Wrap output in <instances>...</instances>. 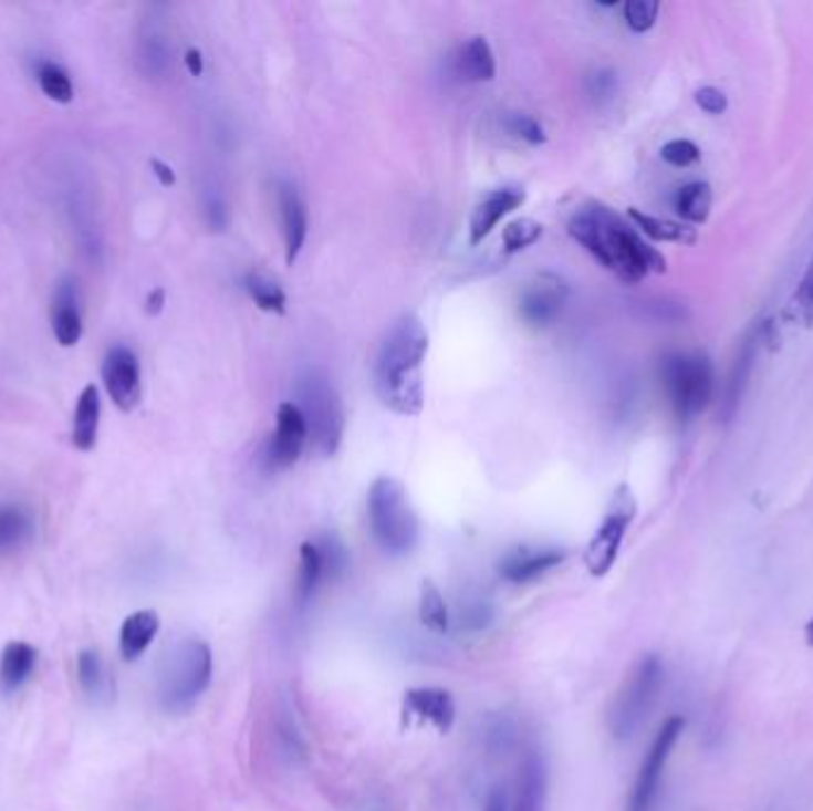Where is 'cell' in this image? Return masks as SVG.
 Returning a JSON list of instances; mask_svg holds the SVG:
<instances>
[{
	"mask_svg": "<svg viewBox=\"0 0 813 811\" xmlns=\"http://www.w3.org/2000/svg\"><path fill=\"white\" fill-rule=\"evenodd\" d=\"M53 333L62 347H72L84 336L82 308H79V289L72 277H65L58 283L53 298Z\"/></svg>",
	"mask_w": 813,
	"mask_h": 811,
	"instance_id": "cell-17",
	"label": "cell"
},
{
	"mask_svg": "<svg viewBox=\"0 0 813 811\" xmlns=\"http://www.w3.org/2000/svg\"><path fill=\"white\" fill-rule=\"evenodd\" d=\"M699 148L695 146L692 141L688 138H676V141H668L666 146L661 148V157L664 163H668L671 167H690L699 160Z\"/></svg>",
	"mask_w": 813,
	"mask_h": 811,
	"instance_id": "cell-36",
	"label": "cell"
},
{
	"mask_svg": "<svg viewBox=\"0 0 813 811\" xmlns=\"http://www.w3.org/2000/svg\"><path fill=\"white\" fill-rule=\"evenodd\" d=\"M159 631V616L153 610H140L124 618L119 628V652L126 662L138 659L150 647Z\"/></svg>",
	"mask_w": 813,
	"mask_h": 811,
	"instance_id": "cell-22",
	"label": "cell"
},
{
	"mask_svg": "<svg viewBox=\"0 0 813 811\" xmlns=\"http://www.w3.org/2000/svg\"><path fill=\"white\" fill-rule=\"evenodd\" d=\"M369 523L381 550L400 557L419 540V519L414 514L405 486L393 476H381L369 488Z\"/></svg>",
	"mask_w": 813,
	"mask_h": 811,
	"instance_id": "cell-3",
	"label": "cell"
},
{
	"mask_svg": "<svg viewBox=\"0 0 813 811\" xmlns=\"http://www.w3.org/2000/svg\"><path fill=\"white\" fill-rule=\"evenodd\" d=\"M39 84L48 98L55 103L65 105V103H72L74 98V86H72L70 74L60 65H55V62H43L39 70Z\"/></svg>",
	"mask_w": 813,
	"mask_h": 811,
	"instance_id": "cell-31",
	"label": "cell"
},
{
	"mask_svg": "<svg viewBox=\"0 0 813 811\" xmlns=\"http://www.w3.org/2000/svg\"><path fill=\"white\" fill-rule=\"evenodd\" d=\"M428 331L419 316L405 314L386 333L374 364V386L388 409L417 417L424 409V360Z\"/></svg>",
	"mask_w": 813,
	"mask_h": 811,
	"instance_id": "cell-2",
	"label": "cell"
},
{
	"mask_svg": "<svg viewBox=\"0 0 813 811\" xmlns=\"http://www.w3.org/2000/svg\"><path fill=\"white\" fill-rule=\"evenodd\" d=\"M525 202V194L523 188H498L492 190L490 196H486L481 202L476 205V210L471 215L469 221V241L471 246H481L483 238H488L492 233V229L498 227V221L502 217H507L509 212H514L517 208Z\"/></svg>",
	"mask_w": 813,
	"mask_h": 811,
	"instance_id": "cell-16",
	"label": "cell"
},
{
	"mask_svg": "<svg viewBox=\"0 0 813 811\" xmlns=\"http://www.w3.org/2000/svg\"><path fill=\"white\" fill-rule=\"evenodd\" d=\"M711 202H713L711 186L707 181H692L676 190L674 210L682 217V221H688V225H705L711 215Z\"/></svg>",
	"mask_w": 813,
	"mask_h": 811,
	"instance_id": "cell-26",
	"label": "cell"
},
{
	"mask_svg": "<svg viewBox=\"0 0 813 811\" xmlns=\"http://www.w3.org/2000/svg\"><path fill=\"white\" fill-rule=\"evenodd\" d=\"M635 514H637V502L633 498L630 488L618 486L607 514H604L595 536L590 538V543L583 554V562L590 571V576L604 579L609 574Z\"/></svg>",
	"mask_w": 813,
	"mask_h": 811,
	"instance_id": "cell-8",
	"label": "cell"
},
{
	"mask_svg": "<svg viewBox=\"0 0 813 811\" xmlns=\"http://www.w3.org/2000/svg\"><path fill=\"white\" fill-rule=\"evenodd\" d=\"M759 343H761V326H754L752 331L747 333L740 343V350L736 355V362L728 372V381H726V391H723V401H721V422L730 424L736 419L738 409L742 405V395L747 391L749 376H752L754 362H757V353H759Z\"/></svg>",
	"mask_w": 813,
	"mask_h": 811,
	"instance_id": "cell-14",
	"label": "cell"
},
{
	"mask_svg": "<svg viewBox=\"0 0 813 811\" xmlns=\"http://www.w3.org/2000/svg\"><path fill=\"white\" fill-rule=\"evenodd\" d=\"M150 169L155 174V179L159 184H163V186H174V184H177V174H174V169L167 163L157 160V157H153V160H150Z\"/></svg>",
	"mask_w": 813,
	"mask_h": 811,
	"instance_id": "cell-41",
	"label": "cell"
},
{
	"mask_svg": "<svg viewBox=\"0 0 813 811\" xmlns=\"http://www.w3.org/2000/svg\"><path fill=\"white\" fill-rule=\"evenodd\" d=\"M310 440L308 424L295 403H281L277 409V432L269 438L264 459L269 469L293 467Z\"/></svg>",
	"mask_w": 813,
	"mask_h": 811,
	"instance_id": "cell-11",
	"label": "cell"
},
{
	"mask_svg": "<svg viewBox=\"0 0 813 811\" xmlns=\"http://www.w3.org/2000/svg\"><path fill=\"white\" fill-rule=\"evenodd\" d=\"M326 581V571H324V560L322 552H319L316 540H308L300 548V569H298V583H295V595L300 604H308L316 591L319 585Z\"/></svg>",
	"mask_w": 813,
	"mask_h": 811,
	"instance_id": "cell-27",
	"label": "cell"
},
{
	"mask_svg": "<svg viewBox=\"0 0 813 811\" xmlns=\"http://www.w3.org/2000/svg\"><path fill=\"white\" fill-rule=\"evenodd\" d=\"M804 635H806V645H809V647H813V616H811V622L806 624Z\"/></svg>",
	"mask_w": 813,
	"mask_h": 811,
	"instance_id": "cell-45",
	"label": "cell"
},
{
	"mask_svg": "<svg viewBox=\"0 0 813 811\" xmlns=\"http://www.w3.org/2000/svg\"><path fill=\"white\" fill-rule=\"evenodd\" d=\"M98 426H101V393L95 384H86L79 393L74 424H72V445L76 450L91 453L98 443Z\"/></svg>",
	"mask_w": 813,
	"mask_h": 811,
	"instance_id": "cell-20",
	"label": "cell"
},
{
	"mask_svg": "<svg viewBox=\"0 0 813 811\" xmlns=\"http://www.w3.org/2000/svg\"><path fill=\"white\" fill-rule=\"evenodd\" d=\"M455 699L445 688H411L403 699V719L434 724L438 734H450L455 726Z\"/></svg>",
	"mask_w": 813,
	"mask_h": 811,
	"instance_id": "cell-13",
	"label": "cell"
},
{
	"mask_svg": "<svg viewBox=\"0 0 813 811\" xmlns=\"http://www.w3.org/2000/svg\"><path fill=\"white\" fill-rule=\"evenodd\" d=\"M628 217L635 221V229H640L645 236L652 238V241H661V243H695L697 241L695 229H690L688 225H680V221L661 219V217L647 215L637 208H630Z\"/></svg>",
	"mask_w": 813,
	"mask_h": 811,
	"instance_id": "cell-25",
	"label": "cell"
},
{
	"mask_svg": "<svg viewBox=\"0 0 813 811\" xmlns=\"http://www.w3.org/2000/svg\"><path fill=\"white\" fill-rule=\"evenodd\" d=\"M165 300H167L165 289H153V291L148 293V298H146V312H148L150 316H157L159 312L165 310Z\"/></svg>",
	"mask_w": 813,
	"mask_h": 811,
	"instance_id": "cell-42",
	"label": "cell"
},
{
	"mask_svg": "<svg viewBox=\"0 0 813 811\" xmlns=\"http://www.w3.org/2000/svg\"><path fill=\"white\" fill-rule=\"evenodd\" d=\"M661 384L674 415L690 422L713 397V367L705 353H668L661 360Z\"/></svg>",
	"mask_w": 813,
	"mask_h": 811,
	"instance_id": "cell-7",
	"label": "cell"
},
{
	"mask_svg": "<svg viewBox=\"0 0 813 811\" xmlns=\"http://www.w3.org/2000/svg\"><path fill=\"white\" fill-rule=\"evenodd\" d=\"M569 236L621 281L640 283L666 272V260L624 217L602 202H590L569 219Z\"/></svg>",
	"mask_w": 813,
	"mask_h": 811,
	"instance_id": "cell-1",
	"label": "cell"
},
{
	"mask_svg": "<svg viewBox=\"0 0 813 811\" xmlns=\"http://www.w3.org/2000/svg\"><path fill=\"white\" fill-rule=\"evenodd\" d=\"M548 794V767L540 752H529L517 778L514 804L509 811H542Z\"/></svg>",
	"mask_w": 813,
	"mask_h": 811,
	"instance_id": "cell-19",
	"label": "cell"
},
{
	"mask_svg": "<svg viewBox=\"0 0 813 811\" xmlns=\"http://www.w3.org/2000/svg\"><path fill=\"white\" fill-rule=\"evenodd\" d=\"M279 208L283 219V238H285V264L293 267L302 246L308 238V205L298 194V188L289 181L279 184Z\"/></svg>",
	"mask_w": 813,
	"mask_h": 811,
	"instance_id": "cell-18",
	"label": "cell"
},
{
	"mask_svg": "<svg viewBox=\"0 0 813 811\" xmlns=\"http://www.w3.org/2000/svg\"><path fill=\"white\" fill-rule=\"evenodd\" d=\"M587 86H590V93H593L595 98H600V101L612 98L614 91H616V76L607 70H600V72H595L593 76L587 79Z\"/></svg>",
	"mask_w": 813,
	"mask_h": 811,
	"instance_id": "cell-39",
	"label": "cell"
},
{
	"mask_svg": "<svg viewBox=\"0 0 813 811\" xmlns=\"http://www.w3.org/2000/svg\"><path fill=\"white\" fill-rule=\"evenodd\" d=\"M34 536V519L20 505H0V554L24 548Z\"/></svg>",
	"mask_w": 813,
	"mask_h": 811,
	"instance_id": "cell-24",
	"label": "cell"
},
{
	"mask_svg": "<svg viewBox=\"0 0 813 811\" xmlns=\"http://www.w3.org/2000/svg\"><path fill=\"white\" fill-rule=\"evenodd\" d=\"M566 298L569 285L560 277L540 274L525 285L521 293L519 300L521 320L535 329H545L562 314Z\"/></svg>",
	"mask_w": 813,
	"mask_h": 811,
	"instance_id": "cell-12",
	"label": "cell"
},
{
	"mask_svg": "<svg viewBox=\"0 0 813 811\" xmlns=\"http://www.w3.org/2000/svg\"><path fill=\"white\" fill-rule=\"evenodd\" d=\"M212 680V649L207 643L190 638L174 647L159 674V705L171 714L194 707Z\"/></svg>",
	"mask_w": 813,
	"mask_h": 811,
	"instance_id": "cell-4",
	"label": "cell"
},
{
	"mask_svg": "<svg viewBox=\"0 0 813 811\" xmlns=\"http://www.w3.org/2000/svg\"><path fill=\"white\" fill-rule=\"evenodd\" d=\"M661 686H664V664L659 655L640 657V662L633 666L626 680L621 683L607 714L609 734L616 740H628L635 730L643 726L647 714L657 703Z\"/></svg>",
	"mask_w": 813,
	"mask_h": 811,
	"instance_id": "cell-6",
	"label": "cell"
},
{
	"mask_svg": "<svg viewBox=\"0 0 813 811\" xmlns=\"http://www.w3.org/2000/svg\"><path fill=\"white\" fill-rule=\"evenodd\" d=\"M79 686L91 697H107L113 690V676L105 669V662L95 649H82L76 657Z\"/></svg>",
	"mask_w": 813,
	"mask_h": 811,
	"instance_id": "cell-28",
	"label": "cell"
},
{
	"mask_svg": "<svg viewBox=\"0 0 813 811\" xmlns=\"http://www.w3.org/2000/svg\"><path fill=\"white\" fill-rule=\"evenodd\" d=\"M246 289L250 293V298L254 300V305L264 312L271 314H283L285 312V293L281 285L267 277L264 272H250L246 277Z\"/></svg>",
	"mask_w": 813,
	"mask_h": 811,
	"instance_id": "cell-30",
	"label": "cell"
},
{
	"mask_svg": "<svg viewBox=\"0 0 813 811\" xmlns=\"http://www.w3.org/2000/svg\"><path fill=\"white\" fill-rule=\"evenodd\" d=\"M37 657H39L37 649L29 643L22 641L8 643L3 647V655H0V688L6 693L20 690L29 680L31 672H34Z\"/></svg>",
	"mask_w": 813,
	"mask_h": 811,
	"instance_id": "cell-23",
	"label": "cell"
},
{
	"mask_svg": "<svg viewBox=\"0 0 813 811\" xmlns=\"http://www.w3.org/2000/svg\"><path fill=\"white\" fill-rule=\"evenodd\" d=\"M695 103L705 110L707 115H721L728 110V95L716 86H705L695 93Z\"/></svg>",
	"mask_w": 813,
	"mask_h": 811,
	"instance_id": "cell-37",
	"label": "cell"
},
{
	"mask_svg": "<svg viewBox=\"0 0 813 811\" xmlns=\"http://www.w3.org/2000/svg\"><path fill=\"white\" fill-rule=\"evenodd\" d=\"M419 618L421 624L434 631V633H445L450 626V614H448V604H445L440 591L436 588L434 581H424L421 591H419Z\"/></svg>",
	"mask_w": 813,
	"mask_h": 811,
	"instance_id": "cell-29",
	"label": "cell"
},
{
	"mask_svg": "<svg viewBox=\"0 0 813 811\" xmlns=\"http://www.w3.org/2000/svg\"><path fill=\"white\" fill-rule=\"evenodd\" d=\"M624 18L635 34H645L657 24L659 3L657 0H628L624 6Z\"/></svg>",
	"mask_w": 813,
	"mask_h": 811,
	"instance_id": "cell-33",
	"label": "cell"
},
{
	"mask_svg": "<svg viewBox=\"0 0 813 811\" xmlns=\"http://www.w3.org/2000/svg\"><path fill=\"white\" fill-rule=\"evenodd\" d=\"M682 728H685L682 717H668L661 724V728L657 730V736L655 740H652L649 750L643 759L640 771H637L635 776L626 811H652V807H655L661 778H664V769L668 765V759H671V752L682 734Z\"/></svg>",
	"mask_w": 813,
	"mask_h": 811,
	"instance_id": "cell-9",
	"label": "cell"
},
{
	"mask_svg": "<svg viewBox=\"0 0 813 811\" xmlns=\"http://www.w3.org/2000/svg\"><path fill=\"white\" fill-rule=\"evenodd\" d=\"M796 302H800V308L804 310L806 320H813V260L800 283V291H796Z\"/></svg>",
	"mask_w": 813,
	"mask_h": 811,
	"instance_id": "cell-40",
	"label": "cell"
},
{
	"mask_svg": "<svg viewBox=\"0 0 813 811\" xmlns=\"http://www.w3.org/2000/svg\"><path fill=\"white\" fill-rule=\"evenodd\" d=\"M103 386L113 403L122 412H134L140 405L143 386H140V364L132 347L115 345L107 350L103 360Z\"/></svg>",
	"mask_w": 813,
	"mask_h": 811,
	"instance_id": "cell-10",
	"label": "cell"
},
{
	"mask_svg": "<svg viewBox=\"0 0 813 811\" xmlns=\"http://www.w3.org/2000/svg\"><path fill=\"white\" fill-rule=\"evenodd\" d=\"M184 62H186V70L194 74V76H200L202 70H205V62H202V53L198 51V48H188L186 55H184Z\"/></svg>",
	"mask_w": 813,
	"mask_h": 811,
	"instance_id": "cell-43",
	"label": "cell"
},
{
	"mask_svg": "<svg viewBox=\"0 0 813 811\" xmlns=\"http://www.w3.org/2000/svg\"><path fill=\"white\" fill-rule=\"evenodd\" d=\"M459 618H461V626H465V628L481 631L492 622V604L483 595H473V597L461 600Z\"/></svg>",
	"mask_w": 813,
	"mask_h": 811,
	"instance_id": "cell-34",
	"label": "cell"
},
{
	"mask_svg": "<svg viewBox=\"0 0 813 811\" xmlns=\"http://www.w3.org/2000/svg\"><path fill=\"white\" fill-rule=\"evenodd\" d=\"M542 231H545V229H542V225H540V221H535V219L523 217V219L512 221V225L504 227V233H502L504 252H509V256H512V252L525 250L529 246L538 243L540 238H542Z\"/></svg>",
	"mask_w": 813,
	"mask_h": 811,
	"instance_id": "cell-32",
	"label": "cell"
},
{
	"mask_svg": "<svg viewBox=\"0 0 813 811\" xmlns=\"http://www.w3.org/2000/svg\"><path fill=\"white\" fill-rule=\"evenodd\" d=\"M486 811H509L507 794L502 790H492L490 798H488V804H486Z\"/></svg>",
	"mask_w": 813,
	"mask_h": 811,
	"instance_id": "cell-44",
	"label": "cell"
},
{
	"mask_svg": "<svg viewBox=\"0 0 813 811\" xmlns=\"http://www.w3.org/2000/svg\"><path fill=\"white\" fill-rule=\"evenodd\" d=\"M298 409L308 424L310 440L324 457L336 455L345 432V409L338 391L322 370H308L298 378Z\"/></svg>",
	"mask_w": 813,
	"mask_h": 811,
	"instance_id": "cell-5",
	"label": "cell"
},
{
	"mask_svg": "<svg viewBox=\"0 0 813 811\" xmlns=\"http://www.w3.org/2000/svg\"><path fill=\"white\" fill-rule=\"evenodd\" d=\"M566 557L569 552L560 548H517L504 557L498 571L509 583H529L560 566Z\"/></svg>",
	"mask_w": 813,
	"mask_h": 811,
	"instance_id": "cell-15",
	"label": "cell"
},
{
	"mask_svg": "<svg viewBox=\"0 0 813 811\" xmlns=\"http://www.w3.org/2000/svg\"><path fill=\"white\" fill-rule=\"evenodd\" d=\"M455 72L461 82H471V84L492 82L498 74V65H496V55H492L490 43L483 37L469 39L457 51Z\"/></svg>",
	"mask_w": 813,
	"mask_h": 811,
	"instance_id": "cell-21",
	"label": "cell"
},
{
	"mask_svg": "<svg viewBox=\"0 0 813 811\" xmlns=\"http://www.w3.org/2000/svg\"><path fill=\"white\" fill-rule=\"evenodd\" d=\"M504 126H507L509 134H514L517 138L531 143V146H540V143L548 141L545 129H542V126L538 124V119H533L531 115H523V113L507 115Z\"/></svg>",
	"mask_w": 813,
	"mask_h": 811,
	"instance_id": "cell-35",
	"label": "cell"
},
{
	"mask_svg": "<svg viewBox=\"0 0 813 811\" xmlns=\"http://www.w3.org/2000/svg\"><path fill=\"white\" fill-rule=\"evenodd\" d=\"M205 217H207V225L212 227V231H225L227 221H229V212H227V205H225V200H221V196L207 198Z\"/></svg>",
	"mask_w": 813,
	"mask_h": 811,
	"instance_id": "cell-38",
	"label": "cell"
}]
</instances>
